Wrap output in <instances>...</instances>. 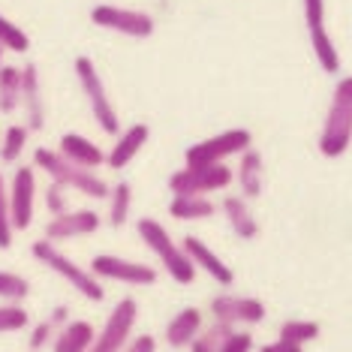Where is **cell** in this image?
<instances>
[{
    "mask_svg": "<svg viewBox=\"0 0 352 352\" xmlns=\"http://www.w3.org/2000/svg\"><path fill=\"white\" fill-rule=\"evenodd\" d=\"M250 145H253L250 130H226V133L214 135V139L190 145L184 160H187V166H214V163H223L232 154H238V151L244 154Z\"/></svg>",
    "mask_w": 352,
    "mask_h": 352,
    "instance_id": "ba28073f",
    "label": "cell"
},
{
    "mask_svg": "<svg viewBox=\"0 0 352 352\" xmlns=\"http://www.w3.org/2000/svg\"><path fill=\"white\" fill-rule=\"evenodd\" d=\"M121 352H157V340L151 338V334H139V338H133L130 343H124Z\"/></svg>",
    "mask_w": 352,
    "mask_h": 352,
    "instance_id": "d590c367",
    "label": "cell"
},
{
    "mask_svg": "<svg viewBox=\"0 0 352 352\" xmlns=\"http://www.w3.org/2000/svg\"><path fill=\"white\" fill-rule=\"evenodd\" d=\"M310 45H314V52H316L319 67H322L325 73H338L340 69V54H338V49H334V43H331V36H328L325 25L310 28Z\"/></svg>",
    "mask_w": 352,
    "mask_h": 352,
    "instance_id": "484cf974",
    "label": "cell"
},
{
    "mask_svg": "<svg viewBox=\"0 0 352 352\" xmlns=\"http://www.w3.org/2000/svg\"><path fill=\"white\" fill-rule=\"evenodd\" d=\"M135 319H139V304H135V298H121L115 304V310L109 314L102 331L94 338L87 352H121L133 331V325H135Z\"/></svg>",
    "mask_w": 352,
    "mask_h": 352,
    "instance_id": "30bf717a",
    "label": "cell"
},
{
    "mask_svg": "<svg viewBox=\"0 0 352 352\" xmlns=\"http://www.w3.org/2000/svg\"><path fill=\"white\" fill-rule=\"evenodd\" d=\"M28 325H30V314L21 304H10V301L0 304V334L25 331Z\"/></svg>",
    "mask_w": 352,
    "mask_h": 352,
    "instance_id": "4dcf8cb0",
    "label": "cell"
},
{
    "mask_svg": "<svg viewBox=\"0 0 352 352\" xmlns=\"http://www.w3.org/2000/svg\"><path fill=\"white\" fill-rule=\"evenodd\" d=\"M28 135H30V130L25 124L6 126L3 142H0V160H3V163H19L21 154H25V148H28Z\"/></svg>",
    "mask_w": 352,
    "mask_h": 352,
    "instance_id": "4316f807",
    "label": "cell"
},
{
    "mask_svg": "<svg viewBox=\"0 0 352 352\" xmlns=\"http://www.w3.org/2000/svg\"><path fill=\"white\" fill-rule=\"evenodd\" d=\"M259 352H304V346H298V343H289V340H274V343H268V346H262Z\"/></svg>",
    "mask_w": 352,
    "mask_h": 352,
    "instance_id": "8d00e7d4",
    "label": "cell"
},
{
    "mask_svg": "<svg viewBox=\"0 0 352 352\" xmlns=\"http://www.w3.org/2000/svg\"><path fill=\"white\" fill-rule=\"evenodd\" d=\"M45 208H49V214H63L67 211V187H60V184L52 181V187L45 190Z\"/></svg>",
    "mask_w": 352,
    "mask_h": 352,
    "instance_id": "836d02e7",
    "label": "cell"
},
{
    "mask_svg": "<svg viewBox=\"0 0 352 352\" xmlns=\"http://www.w3.org/2000/svg\"><path fill=\"white\" fill-rule=\"evenodd\" d=\"M30 253H34V259L39 262V265H45L49 271H54L58 277H63L78 295H85L87 301H102V298H106V289L100 286V277H94L87 268L76 265V262L69 259L67 253H60L58 244L49 241V238H39V241H34Z\"/></svg>",
    "mask_w": 352,
    "mask_h": 352,
    "instance_id": "3957f363",
    "label": "cell"
},
{
    "mask_svg": "<svg viewBox=\"0 0 352 352\" xmlns=\"http://www.w3.org/2000/svg\"><path fill=\"white\" fill-rule=\"evenodd\" d=\"M6 202H10V220L15 232H25L34 223V202H36V172L34 166H19L12 181L6 184Z\"/></svg>",
    "mask_w": 352,
    "mask_h": 352,
    "instance_id": "52a82bcc",
    "label": "cell"
},
{
    "mask_svg": "<svg viewBox=\"0 0 352 352\" xmlns=\"http://www.w3.org/2000/svg\"><path fill=\"white\" fill-rule=\"evenodd\" d=\"M184 253L190 256V262H193V265H199L205 274H211L214 283H220V286H232V283H235V274H232V268L220 259L217 253L208 250V247L202 244V238H196V235L184 238Z\"/></svg>",
    "mask_w": 352,
    "mask_h": 352,
    "instance_id": "9a60e30c",
    "label": "cell"
},
{
    "mask_svg": "<svg viewBox=\"0 0 352 352\" xmlns=\"http://www.w3.org/2000/svg\"><path fill=\"white\" fill-rule=\"evenodd\" d=\"M21 109L28 115V130H43L45 126V100H43V85H39V69L36 63L21 67Z\"/></svg>",
    "mask_w": 352,
    "mask_h": 352,
    "instance_id": "5bb4252c",
    "label": "cell"
},
{
    "mask_svg": "<svg viewBox=\"0 0 352 352\" xmlns=\"http://www.w3.org/2000/svg\"><path fill=\"white\" fill-rule=\"evenodd\" d=\"M0 49L15 52V54H25L30 49V36L21 30V25H15L12 19H6L3 12H0Z\"/></svg>",
    "mask_w": 352,
    "mask_h": 352,
    "instance_id": "83f0119b",
    "label": "cell"
},
{
    "mask_svg": "<svg viewBox=\"0 0 352 352\" xmlns=\"http://www.w3.org/2000/svg\"><path fill=\"white\" fill-rule=\"evenodd\" d=\"M253 349V338H250V334H235V331H232L229 334V338H226V343H223V346H220V352H250Z\"/></svg>",
    "mask_w": 352,
    "mask_h": 352,
    "instance_id": "e575fe53",
    "label": "cell"
},
{
    "mask_svg": "<svg viewBox=\"0 0 352 352\" xmlns=\"http://www.w3.org/2000/svg\"><path fill=\"white\" fill-rule=\"evenodd\" d=\"M58 151L69 160V163L82 166V169H91V172L106 163V154H102L91 139H85V135H78V133H63Z\"/></svg>",
    "mask_w": 352,
    "mask_h": 352,
    "instance_id": "e0dca14e",
    "label": "cell"
},
{
    "mask_svg": "<svg viewBox=\"0 0 352 352\" xmlns=\"http://www.w3.org/2000/svg\"><path fill=\"white\" fill-rule=\"evenodd\" d=\"M199 328H202V314H199L196 307H184L181 314L166 325V343L175 349L190 346V340L199 334Z\"/></svg>",
    "mask_w": 352,
    "mask_h": 352,
    "instance_id": "d6986e66",
    "label": "cell"
},
{
    "mask_svg": "<svg viewBox=\"0 0 352 352\" xmlns=\"http://www.w3.org/2000/svg\"><path fill=\"white\" fill-rule=\"evenodd\" d=\"M229 334H232V325H226V322L211 325L208 331L196 334V338L190 340V352H220V346L226 343Z\"/></svg>",
    "mask_w": 352,
    "mask_h": 352,
    "instance_id": "f1b7e54d",
    "label": "cell"
},
{
    "mask_svg": "<svg viewBox=\"0 0 352 352\" xmlns=\"http://www.w3.org/2000/svg\"><path fill=\"white\" fill-rule=\"evenodd\" d=\"M148 135H151L148 124H133V126H126L124 133H118V142H115V148L109 151L106 163L111 166V169H124L126 163H133V160L139 157V151L145 148Z\"/></svg>",
    "mask_w": 352,
    "mask_h": 352,
    "instance_id": "2e32d148",
    "label": "cell"
},
{
    "mask_svg": "<svg viewBox=\"0 0 352 352\" xmlns=\"http://www.w3.org/2000/svg\"><path fill=\"white\" fill-rule=\"evenodd\" d=\"M102 226L100 214L87 211H63V214H54V217L45 223V238L49 241H69V238H85V235H94Z\"/></svg>",
    "mask_w": 352,
    "mask_h": 352,
    "instance_id": "4fadbf2b",
    "label": "cell"
},
{
    "mask_svg": "<svg viewBox=\"0 0 352 352\" xmlns=\"http://www.w3.org/2000/svg\"><path fill=\"white\" fill-rule=\"evenodd\" d=\"M139 238L145 241L151 250L157 253V259L166 265V271H169V277L175 280V283L181 286H190L196 280V265L190 262V256L184 253V247H178L172 241V235L166 232L163 223H157L154 217H142L139 220Z\"/></svg>",
    "mask_w": 352,
    "mask_h": 352,
    "instance_id": "277c9868",
    "label": "cell"
},
{
    "mask_svg": "<svg viewBox=\"0 0 352 352\" xmlns=\"http://www.w3.org/2000/svg\"><path fill=\"white\" fill-rule=\"evenodd\" d=\"M238 187L247 199H256L262 193V154L253 148L244 151L241 163H238Z\"/></svg>",
    "mask_w": 352,
    "mask_h": 352,
    "instance_id": "44dd1931",
    "label": "cell"
},
{
    "mask_svg": "<svg viewBox=\"0 0 352 352\" xmlns=\"http://www.w3.org/2000/svg\"><path fill=\"white\" fill-rule=\"evenodd\" d=\"M91 21L97 28L115 30V34L133 36V39H148L154 34V19L148 12L139 10H124V6H111V3H100L91 10Z\"/></svg>",
    "mask_w": 352,
    "mask_h": 352,
    "instance_id": "9c48e42d",
    "label": "cell"
},
{
    "mask_svg": "<svg viewBox=\"0 0 352 352\" xmlns=\"http://www.w3.org/2000/svg\"><path fill=\"white\" fill-rule=\"evenodd\" d=\"M211 314L217 322H226V325H235V322L256 325L265 319V304L259 298H241V295L223 292L217 298H211Z\"/></svg>",
    "mask_w": 352,
    "mask_h": 352,
    "instance_id": "7c38bea8",
    "label": "cell"
},
{
    "mask_svg": "<svg viewBox=\"0 0 352 352\" xmlns=\"http://www.w3.org/2000/svg\"><path fill=\"white\" fill-rule=\"evenodd\" d=\"M223 211H226L229 226H232V232H235L238 238L250 241V238L259 235V226H256L250 208H247V202L241 196H226V199H223Z\"/></svg>",
    "mask_w": 352,
    "mask_h": 352,
    "instance_id": "ffe728a7",
    "label": "cell"
},
{
    "mask_svg": "<svg viewBox=\"0 0 352 352\" xmlns=\"http://www.w3.org/2000/svg\"><path fill=\"white\" fill-rule=\"evenodd\" d=\"M232 184V169L223 163L214 166H187L169 178V190L175 196H205Z\"/></svg>",
    "mask_w": 352,
    "mask_h": 352,
    "instance_id": "8992f818",
    "label": "cell"
},
{
    "mask_svg": "<svg viewBox=\"0 0 352 352\" xmlns=\"http://www.w3.org/2000/svg\"><path fill=\"white\" fill-rule=\"evenodd\" d=\"M67 322H69V310H67V307H63V304H60V307H54L52 314L45 316L43 322H39V325L34 328V331H30L28 349H30V352H39V349H45V343H52V340H54V334H58V331H60V328L67 325Z\"/></svg>",
    "mask_w": 352,
    "mask_h": 352,
    "instance_id": "603a6c76",
    "label": "cell"
},
{
    "mask_svg": "<svg viewBox=\"0 0 352 352\" xmlns=\"http://www.w3.org/2000/svg\"><path fill=\"white\" fill-rule=\"evenodd\" d=\"M94 338H97L94 325L85 322V319H78V322H67L58 334H54L52 349L54 352H87L91 349V343H94Z\"/></svg>",
    "mask_w": 352,
    "mask_h": 352,
    "instance_id": "ac0fdd59",
    "label": "cell"
},
{
    "mask_svg": "<svg viewBox=\"0 0 352 352\" xmlns=\"http://www.w3.org/2000/svg\"><path fill=\"white\" fill-rule=\"evenodd\" d=\"M349 142H352V76L340 78L338 87H334L322 135H319V151L325 157H340L346 154Z\"/></svg>",
    "mask_w": 352,
    "mask_h": 352,
    "instance_id": "7a4b0ae2",
    "label": "cell"
},
{
    "mask_svg": "<svg viewBox=\"0 0 352 352\" xmlns=\"http://www.w3.org/2000/svg\"><path fill=\"white\" fill-rule=\"evenodd\" d=\"M34 169H43L54 184H60V187H67V190H78V193H85L91 199H106L109 196V184L102 181L100 175L69 163L60 151L36 148L34 151Z\"/></svg>",
    "mask_w": 352,
    "mask_h": 352,
    "instance_id": "6da1fadb",
    "label": "cell"
},
{
    "mask_svg": "<svg viewBox=\"0 0 352 352\" xmlns=\"http://www.w3.org/2000/svg\"><path fill=\"white\" fill-rule=\"evenodd\" d=\"M30 295V280L15 271H0V298L10 304H21Z\"/></svg>",
    "mask_w": 352,
    "mask_h": 352,
    "instance_id": "f546056e",
    "label": "cell"
},
{
    "mask_svg": "<svg viewBox=\"0 0 352 352\" xmlns=\"http://www.w3.org/2000/svg\"><path fill=\"white\" fill-rule=\"evenodd\" d=\"M169 214L175 220H205L214 214V202L205 196H175L169 202Z\"/></svg>",
    "mask_w": 352,
    "mask_h": 352,
    "instance_id": "cb8c5ba5",
    "label": "cell"
},
{
    "mask_svg": "<svg viewBox=\"0 0 352 352\" xmlns=\"http://www.w3.org/2000/svg\"><path fill=\"white\" fill-rule=\"evenodd\" d=\"M109 223L115 229H121L130 220V208H133V187L126 181H118L115 187H109Z\"/></svg>",
    "mask_w": 352,
    "mask_h": 352,
    "instance_id": "d4e9b609",
    "label": "cell"
},
{
    "mask_svg": "<svg viewBox=\"0 0 352 352\" xmlns=\"http://www.w3.org/2000/svg\"><path fill=\"white\" fill-rule=\"evenodd\" d=\"M12 220H10V202H6V181L0 175V250H10L12 247Z\"/></svg>",
    "mask_w": 352,
    "mask_h": 352,
    "instance_id": "d6a6232c",
    "label": "cell"
},
{
    "mask_svg": "<svg viewBox=\"0 0 352 352\" xmlns=\"http://www.w3.org/2000/svg\"><path fill=\"white\" fill-rule=\"evenodd\" d=\"M76 76H78V85H82L87 106H91V115H94V121L100 124V130L109 133V135H118V126H121L118 124V111H115V106H111L106 85H102L94 60L91 58H76Z\"/></svg>",
    "mask_w": 352,
    "mask_h": 352,
    "instance_id": "5b68a950",
    "label": "cell"
},
{
    "mask_svg": "<svg viewBox=\"0 0 352 352\" xmlns=\"http://www.w3.org/2000/svg\"><path fill=\"white\" fill-rule=\"evenodd\" d=\"M87 271H91L94 277L118 280V283H130V286L157 283V271L151 265H142V262H133V259H121V256H109V253L94 256V262Z\"/></svg>",
    "mask_w": 352,
    "mask_h": 352,
    "instance_id": "8fae6325",
    "label": "cell"
},
{
    "mask_svg": "<svg viewBox=\"0 0 352 352\" xmlns=\"http://www.w3.org/2000/svg\"><path fill=\"white\" fill-rule=\"evenodd\" d=\"M21 102V67H0V115H12Z\"/></svg>",
    "mask_w": 352,
    "mask_h": 352,
    "instance_id": "7402d4cb",
    "label": "cell"
},
{
    "mask_svg": "<svg viewBox=\"0 0 352 352\" xmlns=\"http://www.w3.org/2000/svg\"><path fill=\"white\" fill-rule=\"evenodd\" d=\"M280 338L304 346L307 340L319 338V322H307V319H289V322L280 325Z\"/></svg>",
    "mask_w": 352,
    "mask_h": 352,
    "instance_id": "1f68e13d",
    "label": "cell"
},
{
    "mask_svg": "<svg viewBox=\"0 0 352 352\" xmlns=\"http://www.w3.org/2000/svg\"><path fill=\"white\" fill-rule=\"evenodd\" d=\"M0 67H3V49H0Z\"/></svg>",
    "mask_w": 352,
    "mask_h": 352,
    "instance_id": "74e56055",
    "label": "cell"
}]
</instances>
